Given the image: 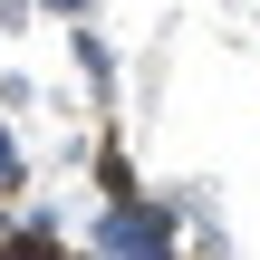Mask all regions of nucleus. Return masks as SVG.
Here are the masks:
<instances>
[{
    "label": "nucleus",
    "mask_w": 260,
    "mask_h": 260,
    "mask_svg": "<svg viewBox=\"0 0 260 260\" xmlns=\"http://www.w3.org/2000/svg\"><path fill=\"white\" fill-rule=\"evenodd\" d=\"M39 10H58V19H87V10H96V0H39Z\"/></svg>",
    "instance_id": "obj_7"
},
{
    "label": "nucleus",
    "mask_w": 260,
    "mask_h": 260,
    "mask_svg": "<svg viewBox=\"0 0 260 260\" xmlns=\"http://www.w3.org/2000/svg\"><path fill=\"white\" fill-rule=\"evenodd\" d=\"M96 193H106V203H116V193H135V174H125V154H116V145H96Z\"/></svg>",
    "instance_id": "obj_4"
},
{
    "label": "nucleus",
    "mask_w": 260,
    "mask_h": 260,
    "mask_svg": "<svg viewBox=\"0 0 260 260\" xmlns=\"http://www.w3.org/2000/svg\"><path fill=\"white\" fill-rule=\"evenodd\" d=\"M87 251H106V260H164V251H183V203H154V193H116L87 232H77Z\"/></svg>",
    "instance_id": "obj_1"
},
{
    "label": "nucleus",
    "mask_w": 260,
    "mask_h": 260,
    "mask_svg": "<svg viewBox=\"0 0 260 260\" xmlns=\"http://www.w3.org/2000/svg\"><path fill=\"white\" fill-rule=\"evenodd\" d=\"M29 106H39V87H29L19 68H0V116H29Z\"/></svg>",
    "instance_id": "obj_5"
},
{
    "label": "nucleus",
    "mask_w": 260,
    "mask_h": 260,
    "mask_svg": "<svg viewBox=\"0 0 260 260\" xmlns=\"http://www.w3.org/2000/svg\"><path fill=\"white\" fill-rule=\"evenodd\" d=\"M68 48H77V77H87V87H96V96H116V48H106V39H96V29H87V19H77V29H68Z\"/></svg>",
    "instance_id": "obj_2"
},
{
    "label": "nucleus",
    "mask_w": 260,
    "mask_h": 260,
    "mask_svg": "<svg viewBox=\"0 0 260 260\" xmlns=\"http://www.w3.org/2000/svg\"><path fill=\"white\" fill-rule=\"evenodd\" d=\"M29 10H39V0H0V29H29Z\"/></svg>",
    "instance_id": "obj_6"
},
{
    "label": "nucleus",
    "mask_w": 260,
    "mask_h": 260,
    "mask_svg": "<svg viewBox=\"0 0 260 260\" xmlns=\"http://www.w3.org/2000/svg\"><path fill=\"white\" fill-rule=\"evenodd\" d=\"M29 183V145H19V125H0V193H19Z\"/></svg>",
    "instance_id": "obj_3"
}]
</instances>
